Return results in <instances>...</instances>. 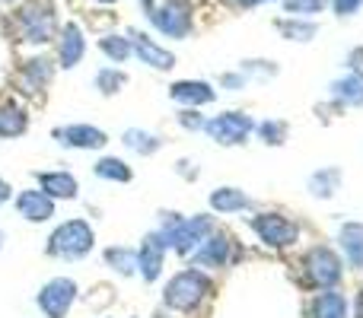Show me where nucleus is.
I'll use <instances>...</instances> for the list:
<instances>
[{
	"mask_svg": "<svg viewBox=\"0 0 363 318\" xmlns=\"http://www.w3.org/2000/svg\"><path fill=\"white\" fill-rule=\"evenodd\" d=\"M217 293V283L207 271L201 268H182L179 274H172L163 287V306L169 312H179V315H194L207 306Z\"/></svg>",
	"mask_w": 363,
	"mask_h": 318,
	"instance_id": "1",
	"label": "nucleus"
},
{
	"mask_svg": "<svg viewBox=\"0 0 363 318\" xmlns=\"http://www.w3.org/2000/svg\"><path fill=\"white\" fill-rule=\"evenodd\" d=\"M217 229V220L211 213H194V217H185L179 210H160V226L157 232L163 236L166 249L176 251V255L188 258L201 242H204L211 232Z\"/></svg>",
	"mask_w": 363,
	"mask_h": 318,
	"instance_id": "2",
	"label": "nucleus"
},
{
	"mask_svg": "<svg viewBox=\"0 0 363 318\" xmlns=\"http://www.w3.org/2000/svg\"><path fill=\"white\" fill-rule=\"evenodd\" d=\"M93 249H96V229L83 217H70L64 223H57L51 229L48 242H45V251L51 258H57V261H83Z\"/></svg>",
	"mask_w": 363,
	"mask_h": 318,
	"instance_id": "3",
	"label": "nucleus"
},
{
	"mask_svg": "<svg viewBox=\"0 0 363 318\" xmlns=\"http://www.w3.org/2000/svg\"><path fill=\"white\" fill-rule=\"evenodd\" d=\"M300 271H303V283L309 290H338L341 280H345V261L341 255L332 249V245H313L306 249L300 261Z\"/></svg>",
	"mask_w": 363,
	"mask_h": 318,
	"instance_id": "4",
	"label": "nucleus"
},
{
	"mask_svg": "<svg viewBox=\"0 0 363 318\" xmlns=\"http://www.w3.org/2000/svg\"><path fill=\"white\" fill-rule=\"evenodd\" d=\"M147 19L160 35L182 42L194 32V6L191 0H144Z\"/></svg>",
	"mask_w": 363,
	"mask_h": 318,
	"instance_id": "5",
	"label": "nucleus"
},
{
	"mask_svg": "<svg viewBox=\"0 0 363 318\" xmlns=\"http://www.w3.org/2000/svg\"><path fill=\"white\" fill-rule=\"evenodd\" d=\"M249 229L255 232V239L271 251H287L300 242V223L294 217L281 210H258L255 217H249Z\"/></svg>",
	"mask_w": 363,
	"mask_h": 318,
	"instance_id": "6",
	"label": "nucleus"
},
{
	"mask_svg": "<svg viewBox=\"0 0 363 318\" xmlns=\"http://www.w3.org/2000/svg\"><path fill=\"white\" fill-rule=\"evenodd\" d=\"M13 32L23 45H48L57 38L55 10L45 4H26L13 16Z\"/></svg>",
	"mask_w": 363,
	"mask_h": 318,
	"instance_id": "7",
	"label": "nucleus"
},
{
	"mask_svg": "<svg viewBox=\"0 0 363 318\" xmlns=\"http://www.w3.org/2000/svg\"><path fill=\"white\" fill-rule=\"evenodd\" d=\"M204 134L217 147H242V144H249V137L255 134V118H252L249 112L230 108V112L211 115L204 125Z\"/></svg>",
	"mask_w": 363,
	"mask_h": 318,
	"instance_id": "8",
	"label": "nucleus"
},
{
	"mask_svg": "<svg viewBox=\"0 0 363 318\" xmlns=\"http://www.w3.org/2000/svg\"><path fill=\"white\" fill-rule=\"evenodd\" d=\"M77 296H80V287H77L74 277H51V280H45L38 287L35 306L45 318H67Z\"/></svg>",
	"mask_w": 363,
	"mask_h": 318,
	"instance_id": "9",
	"label": "nucleus"
},
{
	"mask_svg": "<svg viewBox=\"0 0 363 318\" xmlns=\"http://www.w3.org/2000/svg\"><path fill=\"white\" fill-rule=\"evenodd\" d=\"M236 258H239L236 239L223 229H213L211 236L188 255V264H191V268H201V271H220V268H230Z\"/></svg>",
	"mask_w": 363,
	"mask_h": 318,
	"instance_id": "10",
	"label": "nucleus"
},
{
	"mask_svg": "<svg viewBox=\"0 0 363 318\" xmlns=\"http://www.w3.org/2000/svg\"><path fill=\"white\" fill-rule=\"evenodd\" d=\"M55 144H61L64 150H83V153H99L108 147V134L96 125H64L51 131Z\"/></svg>",
	"mask_w": 363,
	"mask_h": 318,
	"instance_id": "11",
	"label": "nucleus"
},
{
	"mask_svg": "<svg viewBox=\"0 0 363 318\" xmlns=\"http://www.w3.org/2000/svg\"><path fill=\"white\" fill-rule=\"evenodd\" d=\"M166 251H169V249H166L163 236H160L157 229L147 232V236L140 239V245H138V274H140V280H144V283H157L160 277H163Z\"/></svg>",
	"mask_w": 363,
	"mask_h": 318,
	"instance_id": "12",
	"label": "nucleus"
},
{
	"mask_svg": "<svg viewBox=\"0 0 363 318\" xmlns=\"http://www.w3.org/2000/svg\"><path fill=\"white\" fill-rule=\"evenodd\" d=\"M131 38V51L140 64H147L150 70H172L176 67V55H172L166 45H160L150 32H140V29H131L128 32Z\"/></svg>",
	"mask_w": 363,
	"mask_h": 318,
	"instance_id": "13",
	"label": "nucleus"
},
{
	"mask_svg": "<svg viewBox=\"0 0 363 318\" xmlns=\"http://www.w3.org/2000/svg\"><path fill=\"white\" fill-rule=\"evenodd\" d=\"M55 67L57 64L45 55H35V57H26L19 64V74H16V83H19V93L26 96H35V93H45L55 80Z\"/></svg>",
	"mask_w": 363,
	"mask_h": 318,
	"instance_id": "14",
	"label": "nucleus"
},
{
	"mask_svg": "<svg viewBox=\"0 0 363 318\" xmlns=\"http://www.w3.org/2000/svg\"><path fill=\"white\" fill-rule=\"evenodd\" d=\"M57 67L64 70H74L83 64V57H86V35H83L80 23H64L61 29H57Z\"/></svg>",
	"mask_w": 363,
	"mask_h": 318,
	"instance_id": "15",
	"label": "nucleus"
},
{
	"mask_svg": "<svg viewBox=\"0 0 363 318\" xmlns=\"http://www.w3.org/2000/svg\"><path fill=\"white\" fill-rule=\"evenodd\" d=\"M35 185L38 191H45L51 200H77L80 194V181H77L74 172L67 169H45V172H35Z\"/></svg>",
	"mask_w": 363,
	"mask_h": 318,
	"instance_id": "16",
	"label": "nucleus"
},
{
	"mask_svg": "<svg viewBox=\"0 0 363 318\" xmlns=\"http://www.w3.org/2000/svg\"><path fill=\"white\" fill-rule=\"evenodd\" d=\"M207 204H211V210L220 213V217H236V213L252 210L255 200H252V194H245L242 188H236V185H220L207 194Z\"/></svg>",
	"mask_w": 363,
	"mask_h": 318,
	"instance_id": "17",
	"label": "nucleus"
},
{
	"mask_svg": "<svg viewBox=\"0 0 363 318\" xmlns=\"http://www.w3.org/2000/svg\"><path fill=\"white\" fill-rule=\"evenodd\" d=\"M13 200H16V213L26 223H48L55 217V200L45 191H38V188H23Z\"/></svg>",
	"mask_w": 363,
	"mask_h": 318,
	"instance_id": "18",
	"label": "nucleus"
},
{
	"mask_svg": "<svg viewBox=\"0 0 363 318\" xmlns=\"http://www.w3.org/2000/svg\"><path fill=\"white\" fill-rule=\"evenodd\" d=\"M169 99L179 102L182 108H201L217 99V89L207 80H176L169 86Z\"/></svg>",
	"mask_w": 363,
	"mask_h": 318,
	"instance_id": "19",
	"label": "nucleus"
},
{
	"mask_svg": "<svg viewBox=\"0 0 363 318\" xmlns=\"http://www.w3.org/2000/svg\"><path fill=\"white\" fill-rule=\"evenodd\" d=\"M338 251H341V261L351 271H363V223L360 220H345L338 226Z\"/></svg>",
	"mask_w": 363,
	"mask_h": 318,
	"instance_id": "20",
	"label": "nucleus"
},
{
	"mask_svg": "<svg viewBox=\"0 0 363 318\" xmlns=\"http://www.w3.org/2000/svg\"><path fill=\"white\" fill-rule=\"evenodd\" d=\"M328 96L338 108H363V70H347L345 76L332 80Z\"/></svg>",
	"mask_w": 363,
	"mask_h": 318,
	"instance_id": "21",
	"label": "nucleus"
},
{
	"mask_svg": "<svg viewBox=\"0 0 363 318\" xmlns=\"http://www.w3.org/2000/svg\"><path fill=\"white\" fill-rule=\"evenodd\" d=\"M309 318H351V300L338 290H319L309 300Z\"/></svg>",
	"mask_w": 363,
	"mask_h": 318,
	"instance_id": "22",
	"label": "nucleus"
},
{
	"mask_svg": "<svg viewBox=\"0 0 363 318\" xmlns=\"http://www.w3.org/2000/svg\"><path fill=\"white\" fill-rule=\"evenodd\" d=\"M29 131V112L19 99H4L0 102V140H16Z\"/></svg>",
	"mask_w": 363,
	"mask_h": 318,
	"instance_id": "23",
	"label": "nucleus"
},
{
	"mask_svg": "<svg viewBox=\"0 0 363 318\" xmlns=\"http://www.w3.org/2000/svg\"><path fill=\"white\" fill-rule=\"evenodd\" d=\"M306 188H309V194H313V198H319V200L335 198V194L341 191V169H338V166H322V169H315V172L309 175Z\"/></svg>",
	"mask_w": 363,
	"mask_h": 318,
	"instance_id": "24",
	"label": "nucleus"
},
{
	"mask_svg": "<svg viewBox=\"0 0 363 318\" xmlns=\"http://www.w3.org/2000/svg\"><path fill=\"white\" fill-rule=\"evenodd\" d=\"M102 261L108 271H115L118 277H134L138 274V249L131 245H108L102 251Z\"/></svg>",
	"mask_w": 363,
	"mask_h": 318,
	"instance_id": "25",
	"label": "nucleus"
},
{
	"mask_svg": "<svg viewBox=\"0 0 363 318\" xmlns=\"http://www.w3.org/2000/svg\"><path fill=\"white\" fill-rule=\"evenodd\" d=\"M274 29L281 32V38H287V42H313L315 35H319V25H315V19H300V16H281L274 23Z\"/></svg>",
	"mask_w": 363,
	"mask_h": 318,
	"instance_id": "26",
	"label": "nucleus"
},
{
	"mask_svg": "<svg viewBox=\"0 0 363 318\" xmlns=\"http://www.w3.org/2000/svg\"><path fill=\"white\" fill-rule=\"evenodd\" d=\"M121 144H125L131 153L144 157V159L163 150V137H160V134H153V131H144V127H128V131L121 134Z\"/></svg>",
	"mask_w": 363,
	"mask_h": 318,
	"instance_id": "27",
	"label": "nucleus"
},
{
	"mask_svg": "<svg viewBox=\"0 0 363 318\" xmlns=\"http://www.w3.org/2000/svg\"><path fill=\"white\" fill-rule=\"evenodd\" d=\"M93 175L102 181H112V185H128L134 178V169L121 157H99L93 166Z\"/></svg>",
	"mask_w": 363,
	"mask_h": 318,
	"instance_id": "28",
	"label": "nucleus"
},
{
	"mask_svg": "<svg viewBox=\"0 0 363 318\" xmlns=\"http://www.w3.org/2000/svg\"><path fill=\"white\" fill-rule=\"evenodd\" d=\"M93 86H96V93L106 96V99L108 96H118L121 89L128 86V74L121 67H115V64L112 67H99L96 76H93Z\"/></svg>",
	"mask_w": 363,
	"mask_h": 318,
	"instance_id": "29",
	"label": "nucleus"
},
{
	"mask_svg": "<svg viewBox=\"0 0 363 318\" xmlns=\"http://www.w3.org/2000/svg\"><path fill=\"white\" fill-rule=\"evenodd\" d=\"M99 51L115 64V67H118V64H125L128 57H134L131 38H128V35H118V32H108V35H102V38H99Z\"/></svg>",
	"mask_w": 363,
	"mask_h": 318,
	"instance_id": "30",
	"label": "nucleus"
},
{
	"mask_svg": "<svg viewBox=\"0 0 363 318\" xmlns=\"http://www.w3.org/2000/svg\"><path fill=\"white\" fill-rule=\"evenodd\" d=\"M255 134L264 147H284L290 127H287V121H281V118H264V121H255Z\"/></svg>",
	"mask_w": 363,
	"mask_h": 318,
	"instance_id": "31",
	"label": "nucleus"
},
{
	"mask_svg": "<svg viewBox=\"0 0 363 318\" xmlns=\"http://www.w3.org/2000/svg\"><path fill=\"white\" fill-rule=\"evenodd\" d=\"M287 16H300V19H313L315 13L325 10V0H281Z\"/></svg>",
	"mask_w": 363,
	"mask_h": 318,
	"instance_id": "32",
	"label": "nucleus"
},
{
	"mask_svg": "<svg viewBox=\"0 0 363 318\" xmlns=\"http://www.w3.org/2000/svg\"><path fill=\"white\" fill-rule=\"evenodd\" d=\"M239 70H242L249 80H274L281 67H277L274 61H242L239 64Z\"/></svg>",
	"mask_w": 363,
	"mask_h": 318,
	"instance_id": "33",
	"label": "nucleus"
},
{
	"mask_svg": "<svg viewBox=\"0 0 363 318\" xmlns=\"http://www.w3.org/2000/svg\"><path fill=\"white\" fill-rule=\"evenodd\" d=\"M176 121H179V127L182 131H204V125H207V118L201 115V108H182V112L176 115Z\"/></svg>",
	"mask_w": 363,
	"mask_h": 318,
	"instance_id": "34",
	"label": "nucleus"
},
{
	"mask_svg": "<svg viewBox=\"0 0 363 318\" xmlns=\"http://www.w3.org/2000/svg\"><path fill=\"white\" fill-rule=\"evenodd\" d=\"M249 83H252V80L242 74V70H226V74L217 76V86H220V89H230V93H239V89H245Z\"/></svg>",
	"mask_w": 363,
	"mask_h": 318,
	"instance_id": "35",
	"label": "nucleus"
},
{
	"mask_svg": "<svg viewBox=\"0 0 363 318\" xmlns=\"http://www.w3.org/2000/svg\"><path fill=\"white\" fill-rule=\"evenodd\" d=\"M363 10V0H332V13L338 19H351Z\"/></svg>",
	"mask_w": 363,
	"mask_h": 318,
	"instance_id": "36",
	"label": "nucleus"
},
{
	"mask_svg": "<svg viewBox=\"0 0 363 318\" xmlns=\"http://www.w3.org/2000/svg\"><path fill=\"white\" fill-rule=\"evenodd\" d=\"M176 172H179V178H185V181H198L201 169H198V162H191V159H179Z\"/></svg>",
	"mask_w": 363,
	"mask_h": 318,
	"instance_id": "37",
	"label": "nucleus"
},
{
	"mask_svg": "<svg viewBox=\"0 0 363 318\" xmlns=\"http://www.w3.org/2000/svg\"><path fill=\"white\" fill-rule=\"evenodd\" d=\"M347 70H363V45L347 55Z\"/></svg>",
	"mask_w": 363,
	"mask_h": 318,
	"instance_id": "38",
	"label": "nucleus"
},
{
	"mask_svg": "<svg viewBox=\"0 0 363 318\" xmlns=\"http://www.w3.org/2000/svg\"><path fill=\"white\" fill-rule=\"evenodd\" d=\"M10 200H13V185L6 178H0V207L10 204Z\"/></svg>",
	"mask_w": 363,
	"mask_h": 318,
	"instance_id": "39",
	"label": "nucleus"
},
{
	"mask_svg": "<svg viewBox=\"0 0 363 318\" xmlns=\"http://www.w3.org/2000/svg\"><path fill=\"white\" fill-rule=\"evenodd\" d=\"M351 318H363V290H360V296L354 300V306H351Z\"/></svg>",
	"mask_w": 363,
	"mask_h": 318,
	"instance_id": "40",
	"label": "nucleus"
},
{
	"mask_svg": "<svg viewBox=\"0 0 363 318\" xmlns=\"http://www.w3.org/2000/svg\"><path fill=\"white\" fill-rule=\"evenodd\" d=\"M239 6H264V4H274V0H236Z\"/></svg>",
	"mask_w": 363,
	"mask_h": 318,
	"instance_id": "41",
	"label": "nucleus"
},
{
	"mask_svg": "<svg viewBox=\"0 0 363 318\" xmlns=\"http://www.w3.org/2000/svg\"><path fill=\"white\" fill-rule=\"evenodd\" d=\"M4 242H6V232H4V229H0V249H4Z\"/></svg>",
	"mask_w": 363,
	"mask_h": 318,
	"instance_id": "42",
	"label": "nucleus"
},
{
	"mask_svg": "<svg viewBox=\"0 0 363 318\" xmlns=\"http://www.w3.org/2000/svg\"><path fill=\"white\" fill-rule=\"evenodd\" d=\"M0 4H19V0H0Z\"/></svg>",
	"mask_w": 363,
	"mask_h": 318,
	"instance_id": "43",
	"label": "nucleus"
},
{
	"mask_svg": "<svg viewBox=\"0 0 363 318\" xmlns=\"http://www.w3.org/2000/svg\"><path fill=\"white\" fill-rule=\"evenodd\" d=\"M99 4H115V0H99Z\"/></svg>",
	"mask_w": 363,
	"mask_h": 318,
	"instance_id": "44",
	"label": "nucleus"
}]
</instances>
